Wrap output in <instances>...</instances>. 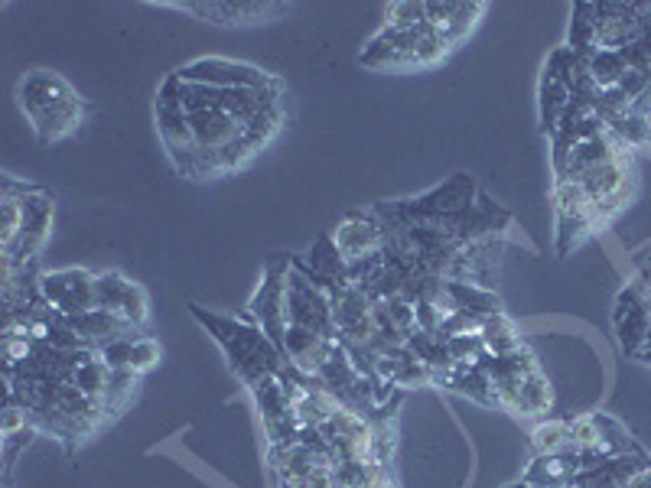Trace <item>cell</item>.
Segmentation results:
<instances>
[{
    "instance_id": "cell-1",
    "label": "cell",
    "mask_w": 651,
    "mask_h": 488,
    "mask_svg": "<svg viewBox=\"0 0 651 488\" xmlns=\"http://www.w3.org/2000/svg\"><path fill=\"white\" fill-rule=\"evenodd\" d=\"M17 98H20V111L30 117V127L43 147L79 134V127L85 124V114H89L85 98H79V92L50 69L27 72L17 85Z\"/></svg>"
},
{
    "instance_id": "cell-2",
    "label": "cell",
    "mask_w": 651,
    "mask_h": 488,
    "mask_svg": "<svg viewBox=\"0 0 651 488\" xmlns=\"http://www.w3.org/2000/svg\"><path fill=\"white\" fill-rule=\"evenodd\" d=\"M189 313H193V320H199V323L209 329V335L221 345L231 372L245 381L248 387L258 384L261 378H271V375L283 372L287 359L280 355V349L273 345L258 325L238 323V320L221 316V313H209L199 303H189Z\"/></svg>"
},
{
    "instance_id": "cell-3",
    "label": "cell",
    "mask_w": 651,
    "mask_h": 488,
    "mask_svg": "<svg viewBox=\"0 0 651 488\" xmlns=\"http://www.w3.org/2000/svg\"><path fill=\"white\" fill-rule=\"evenodd\" d=\"M154 114H157V131H161L163 150L173 160L176 173L186 176V179H196L199 150H196V137H193V127H189V114H186L183 98H179V79H176V72L166 75L163 85L157 89Z\"/></svg>"
},
{
    "instance_id": "cell-4",
    "label": "cell",
    "mask_w": 651,
    "mask_h": 488,
    "mask_svg": "<svg viewBox=\"0 0 651 488\" xmlns=\"http://www.w3.org/2000/svg\"><path fill=\"white\" fill-rule=\"evenodd\" d=\"M290 271L293 261L287 255H273L265 264V280L258 287V293L251 297V316L258 320V329L271 339L273 345L283 355V342H287V300H290Z\"/></svg>"
},
{
    "instance_id": "cell-5",
    "label": "cell",
    "mask_w": 651,
    "mask_h": 488,
    "mask_svg": "<svg viewBox=\"0 0 651 488\" xmlns=\"http://www.w3.org/2000/svg\"><path fill=\"white\" fill-rule=\"evenodd\" d=\"M95 280L99 273L85 271V268H65V271H53L40 277V293L50 303V310L72 320L82 316L89 310H99L95 300Z\"/></svg>"
},
{
    "instance_id": "cell-6",
    "label": "cell",
    "mask_w": 651,
    "mask_h": 488,
    "mask_svg": "<svg viewBox=\"0 0 651 488\" xmlns=\"http://www.w3.org/2000/svg\"><path fill=\"white\" fill-rule=\"evenodd\" d=\"M176 75L183 82H196V85H209V89H273V85H280V79H273L271 72H261L258 65L218 59V55L196 59V62L176 69Z\"/></svg>"
},
{
    "instance_id": "cell-7",
    "label": "cell",
    "mask_w": 651,
    "mask_h": 488,
    "mask_svg": "<svg viewBox=\"0 0 651 488\" xmlns=\"http://www.w3.org/2000/svg\"><path fill=\"white\" fill-rule=\"evenodd\" d=\"M388 238H391V228L381 221V216L375 209L369 212H352L345 216L335 231H332V241L339 248V255L349 261V264H359L365 258H375L388 248Z\"/></svg>"
},
{
    "instance_id": "cell-8",
    "label": "cell",
    "mask_w": 651,
    "mask_h": 488,
    "mask_svg": "<svg viewBox=\"0 0 651 488\" xmlns=\"http://www.w3.org/2000/svg\"><path fill=\"white\" fill-rule=\"evenodd\" d=\"M95 300H99V310H108L114 316H121L131 329H144L151 320L147 290L134 280L121 277V273H99Z\"/></svg>"
},
{
    "instance_id": "cell-9",
    "label": "cell",
    "mask_w": 651,
    "mask_h": 488,
    "mask_svg": "<svg viewBox=\"0 0 651 488\" xmlns=\"http://www.w3.org/2000/svg\"><path fill=\"white\" fill-rule=\"evenodd\" d=\"M161 7L193 13V17L216 23V27H251V23H268L277 13H287V3H248V0H238V3H189V0L179 3V0H173V3H161Z\"/></svg>"
},
{
    "instance_id": "cell-10",
    "label": "cell",
    "mask_w": 651,
    "mask_h": 488,
    "mask_svg": "<svg viewBox=\"0 0 651 488\" xmlns=\"http://www.w3.org/2000/svg\"><path fill=\"white\" fill-rule=\"evenodd\" d=\"M486 13V3H427V27L436 37L446 40V46H459L463 37L479 23Z\"/></svg>"
},
{
    "instance_id": "cell-11",
    "label": "cell",
    "mask_w": 651,
    "mask_h": 488,
    "mask_svg": "<svg viewBox=\"0 0 651 488\" xmlns=\"http://www.w3.org/2000/svg\"><path fill=\"white\" fill-rule=\"evenodd\" d=\"M332 342H335V339H329V335L310 332V329H300V325H290V329H287V342H283V359H287L297 372L317 378L320 368H323L326 355H329V349H332Z\"/></svg>"
},
{
    "instance_id": "cell-12",
    "label": "cell",
    "mask_w": 651,
    "mask_h": 488,
    "mask_svg": "<svg viewBox=\"0 0 651 488\" xmlns=\"http://www.w3.org/2000/svg\"><path fill=\"white\" fill-rule=\"evenodd\" d=\"M293 268L303 271L307 277H313V280H320L326 287H332V290L349 283V261L339 255L332 235H323L300 261H293Z\"/></svg>"
},
{
    "instance_id": "cell-13",
    "label": "cell",
    "mask_w": 651,
    "mask_h": 488,
    "mask_svg": "<svg viewBox=\"0 0 651 488\" xmlns=\"http://www.w3.org/2000/svg\"><path fill=\"white\" fill-rule=\"evenodd\" d=\"M27 183L17 179H3V196H0V251H13V245L23 235V221H27Z\"/></svg>"
},
{
    "instance_id": "cell-14",
    "label": "cell",
    "mask_w": 651,
    "mask_h": 488,
    "mask_svg": "<svg viewBox=\"0 0 651 488\" xmlns=\"http://www.w3.org/2000/svg\"><path fill=\"white\" fill-rule=\"evenodd\" d=\"M446 297L453 303V310L459 313H469V316H479V320H488L495 313H502V300L495 290H488L483 283H469V280H446Z\"/></svg>"
},
{
    "instance_id": "cell-15",
    "label": "cell",
    "mask_w": 651,
    "mask_h": 488,
    "mask_svg": "<svg viewBox=\"0 0 651 488\" xmlns=\"http://www.w3.org/2000/svg\"><path fill=\"white\" fill-rule=\"evenodd\" d=\"M554 407V384L544 372L528 375L521 384V397H518V417H541Z\"/></svg>"
},
{
    "instance_id": "cell-16",
    "label": "cell",
    "mask_w": 651,
    "mask_h": 488,
    "mask_svg": "<svg viewBox=\"0 0 651 488\" xmlns=\"http://www.w3.org/2000/svg\"><path fill=\"white\" fill-rule=\"evenodd\" d=\"M531 446H535L538 456H564V453H574L570 424H567V420H541V424L531 430Z\"/></svg>"
},
{
    "instance_id": "cell-17",
    "label": "cell",
    "mask_w": 651,
    "mask_h": 488,
    "mask_svg": "<svg viewBox=\"0 0 651 488\" xmlns=\"http://www.w3.org/2000/svg\"><path fill=\"white\" fill-rule=\"evenodd\" d=\"M567 108H570V89L544 75V82H541V124H544V131H550V134H554V131H557V124L564 121Z\"/></svg>"
},
{
    "instance_id": "cell-18",
    "label": "cell",
    "mask_w": 651,
    "mask_h": 488,
    "mask_svg": "<svg viewBox=\"0 0 651 488\" xmlns=\"http://www.w3.org/2000/svg\"><path fill=\"white\" fill-rule=\"evenodd\" d=\"M137 381H141V375H134L131 368H117V372H111L108 391H105V401H102V411H105V414H121V411L127 407V401L134 397Z\"/></svg>"
},
{
    "instance_id": "cell-19",
    "label": "cell",
    "mask_w": 651,
    "mask_h": 488,
    "mask_svg": "<svg viewBox=\"0 0 651 488\" xmlns=\"http://www.w3.org/2000/svg\"><path fill=\"white\" fill-rule=\"evenodd\" d=\"M384 17V27L391 30H417L427 23V3H391Z\"/></svg>"
},
{
    "instance_id": "cell-20",
    "label": "cell",
    "mask_w": 651,
    "mask_h": 488,
    "mask_svg": "<svg viewBox=\"0 0 651 488\" xmlns=\"http://www.w3.org/2000/svg\"><path fill=\"white\" fill-rule=\"evenodd\" d=\"M161 355H163V349L157 339H151V335H137V339H134V349H131V372L144 378L151 368H157V365H161Z\"/></svg>"
},
{
    "instance_id": "cell-21",
    "label": "cell",
    "mask_w": 651,
    "mask_h": 488,
    "mask_svg": "<svg viewBox=\"0 0 651 488\" xmlns=\"http://www.w3.org/2000/svg\"><path fill=\"white\" fill-rule=\"evenodd\" d=\"M369 488H397V482H394L391 476H384V479H379L375 486H369Z\"/></svg>"
},
{
    "instance_id": "cell-22",
    "label": "cell",
    "mask_w": 651,
    "mask_h": 488,
    "mask_svg": "<svg viewBox=\"0 0 651 488\" xmlns=\"http://www.w3.org/2000/svg\"><path fill=\"white\" fill-rule=\"evenodd\" d=\"M505 488H535V486H528V482H515V486H505Z\"/></svg>"
},
{
    "instance_id": "cell-23",
    "label": "cell",
    "mask_w": 651,
    "mask_h": 488,
    "mask_svg": "<svg viewBox=\"0 0 651 488\" xmlns=\"http://www.w3.org/2000/svg\"><path fill=\"white\" fill-rule=\"evenodd\" d=\"M277 488H297V486H287V482H280V486H277Z\"/></svg>"
}]
</instances>
